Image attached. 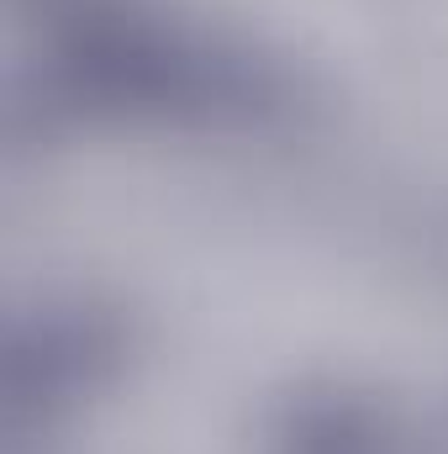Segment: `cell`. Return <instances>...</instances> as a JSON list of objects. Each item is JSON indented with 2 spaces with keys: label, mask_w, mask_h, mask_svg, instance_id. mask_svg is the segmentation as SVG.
<instances>
[{
  "label": "cell",
  "mask_w": 448,
  "mask_h": 454,
  "mask_svg": "<svg viewBox=\"0 0 448 454\" xmlns=\"http://www.w3.org/2000/svg\"><path fill=\"white\" fill-rule=\"evenodd\" d=\"M290 454H385V428L353 407H312L290 428Z\"/></svg>",
  "instance_id": "6da1fadb"
}]
</instances>
